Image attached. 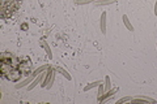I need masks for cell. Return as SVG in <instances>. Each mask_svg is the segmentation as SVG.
I'll return each instance as SVG.
<instances>
[{
    "label": "cell",
    "instance_id": "obj_5",
    "mask_svg": "<svg viewBox=\"0 0 157 104\" xmlns=\"http://www.w3.org/2000/svg\"><path fill=\"white\" fill-rule=\"evenodd\" d=\"M132 103H137V102H147V103H156L155 99H151V98H147V96H135L132 98Z\"/></svg>",
    "mask_w": 157,
    "mask_h": 104
},
{
    "label": "cell",
    "instance_id": "obj_11",
    "mask_svg": "<svg viewBox=\"0 0 157 104\" xmlns=\"http://www.w3.org/2000/svg\"><path fill=\"white\" fill-rule=\"evenodd\" d=\"M114 3L115 0H98L94 4L97 7H102V5H110V4H114Z\"/></svg>",
    "mask_w": 157,
    "mask_h": 104
},
{
    "label": "cell",
    "instance_id": "obj_8",
    "mask_svg": "<svg viewBox=\"0 0 157 104\" xmlns=\"http://www.w3.org/2000/svg\"><path fill=\"white\" fill-rule=\"evenodd\" d=\"M122 21H123V23H124V26L128 29V31H134V26L131 25V22H130V20H128V17L126 16V14H123L122 16Z\"/></svg>",
    "mask_w": 157,
    "mask_h": 104
},
{
    "label": "cell",
    "instance_id": "obj_4",
    "mask_svg": "<svg viewBox=\"0 0 157 104\" xmlns=\"http://www.w3.org/2000/svg\"><path fill=\"white\" fill-rule=\"evenodd\" d=\"M106 11L102 12L101 14V18H100V26H101V33L102 34H106Z\"/></svg>",
    "mask_w": 157,
    "mask_h": 104
},
{
    "label": "cell",
    "instance_id": "obj_14",
    "mask_svg": "<svg viewBox=\"0 0 157 104\" xmlns=\"http://www.w3.org/2000/svg\"><path fill=\"white\" fill-rule=\"evenodd\" d=\"M105 94V87H104V83H101L100 86H98V94H97V99H100L102 95Z\"/></svg>",
    "mask_w": 157,
    "mask_h": 104
},
{
    "label": "cell",
    "instance_id": "obj_10",
    "mask_svg": "<svg viewBox=\"0 0 157 104\" xmlns=\"http://www.w3.org/2000/svg\"><path fill=\"white\" fill-rule=\"evenodd\" d=\"M54 69H55V70H56L58 73H60L62 76H64V77L67 78L68 81H71V80H72V78H71V76H70V74H68V72L66 70V69H63V68H60V66H55Z\"/></svg>",
    "mask_w": 157,
    "mask_h": 104
},
{
    "label": "cell",
    "instance_id": "obj_15",
    "mask_svg": "<svg viewBox=\"0 0 157 104\" xmlns=\"http://www.w3.org/2000/svg\"><path fill=\"white\" fill-rule=\"evenodd\" d=\"M132 100V98H130V96H124V98H121L119 100H117V103L119 104V103H124V102H131Z\"/></svg>",
    "mask_w": 157,
    "mask_h": 104
},
{
    "label": "cell",
    "instance_id": "obj_7",
    "mask_svg": "<svg viewBox=\"0 0 157 104\" xmlns=\"http://www.w3.org/2000/svg\"><path fill=\"white\" fill-rule=\"evenodd\" d=\"M51 68V65H50V64H46V65H42V66H39V68H37L36 69V70H34L32 74H33V76L34 77H37L38 76V74H41L42 72H45V70H47V69H50Z\"/></svg>",
    "mask_w": 157,
    "mask_h": 104
},
{
    "label": "cell",
    "instance_id": "obj_2",
    "mask_svg": "<svg viewBox=\"0 0 157 104\" xmlns=\"http://www.w3.org/2000/svg\"><path fill=\"white\" fill-rule=\"evenodd\" d=\"M115 92H118V87H114V88H110L107 92H105L104 95H102L100 99H97L98 103H107V102H110L113 98H114L115 95Z\"/></svg>",
    "mask_w": 157,
    "mask_h": 104
},
{
    "label": "cell",
    "instance_id": "obj_3",
    "mask_svg": "<svg viewBox=\"0 0 157 104\" xmlns=\"http://www.w3.org/2000/svg\"><path fill=\"white\" fill-rule=\"evenodd\" d=\"M34 78H36V77H34L33 74H32V76H29L25 81H22V82H20V83H16V85H14V87H16L17 90H18V88H21V87H25V86H28V85H30Z\"/></svg>",
    "mask_w": 157,
    "mask_h": 104
},
{
    "label": "cell",
    "instance_id": "obj_12",
    "mask_svg": "<svg viewBox=\"0 0 157 104\" xmlns=\"http://www.w3.org/2000/svg\"><path fill=\"white\" fill-rule=\"evenodd\" d=\"M104 87H105V92H107L111 88V82H110V77L106 76L105 77V81H104Z\"/></svg>",
    "mask_w": 157,
    "mask_h": 104
},
{
    "label": "cell",
    "instance_id": "obj_16",
    "mask_svg": "<svg viewBox=\"0 0 157 104\" xmlns=\"http://www.w3.org/2000/svg\"><path fill=\"white\" fill-rule=\"evenodd\" d=\"M153 13H155V16H157V0H156V3H155V9H153Z\"/></svg>",
    "mask_w": 157,
    "mask_h": 104
},
{
    "label": "cell",
    "instance_id": "obj_6",
    "mask_svg": "<svg viewBox=\"0 0 157 104\" xmlns=\"http://www.w3.org/2000/svg\"><path fill=\"white\" fill-rule=\"evenodd\" d=\"M39 44H41V47H43V49L46 51V53H47V56H48V59H52V52H51V48H50V46L47 44V42H45V41H41L39 42Z\"/></svg>",
    "mask_w": 157,
    "mask_h": 104
},
{
    "label": "cell",
    "instance_id": "obj_1",
    "mask_svg": "<svg viewBox=\"0 0 157 104\" xmlns=\"http://www.w3.org/2000/svg\"><path fill=\"white\" fill-rule=\"evenodd\" d=\"M55 74H56V70L54 69L52 66L47 70V74H46V77H45V80L42 81L41 83V86L43 88H46V90H50V88L52 87V83L54 81H55Z\"/></svg>",
    "mask_w": 157,
    "mask_h": 104
},
{
    "label": "cell",
    "instance_id": "obj_13",
    "mask_svg": "<svg viewBox=\"0 0 157 104\" xmlns=\"http://www.w3.org/2000/svg\"><path fill=\"white\" fill-rule=\"evenodd\" d=\"M93 2H94V0H73V3H75L76 5H85V4H90Z\"/></svg>",
    "mask_w": 157,
    "mask_h": 104
},
{
    "label": "cell",
    "instance_id": "obj_9",
    "mask_svg": "<svg viewBox=\"0 0 157 104\" xmlns=\"http://www.w3.org/2000/svg\"><path fill=\"white\" fill-rule=\"evenodd\" d=\"M101 83H104V81H94V82H92V83H89V85H86L84 87V91H89V90H92V88L98 87Z\"/></svg>",
    "mask_w": 157,
    "mask_h": 104
}]
</instances>
